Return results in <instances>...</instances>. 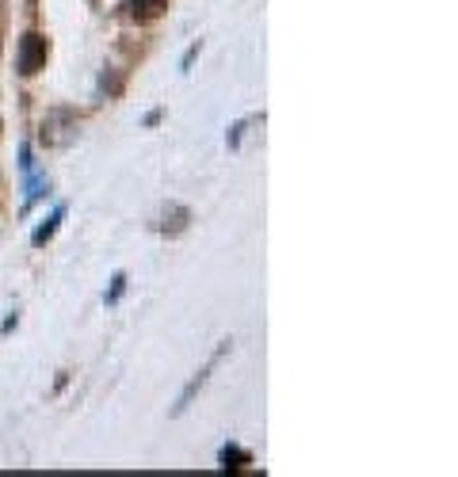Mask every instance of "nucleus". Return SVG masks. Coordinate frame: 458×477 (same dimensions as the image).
I'll return each mask as SVG.
<instances>
[{"label": "nucleus", "mask_w": 458, "mask_h": 477, "mask_svg": "<svg viewBox=\"0 0 458 477\" xmlns=\"http://www.w3.org/2000/svg\"><path fill=\"white\" fill-rule=\"evenodd\" d=\"M122 287H126V275H115V287H112V295H107V302H115L122 295Z\"/></svg>", "instance_id": "nucleus-7"}, {"label": "nucleus", "mask_w": 458, "mask_h": 477, "mask_svg": "<svg viewBox=\"0 0 458 477\" xmlns=\"http://www.w3.org/2000/svg\"><path fill=\"white\" fill-rule=\"evenodd\" d=\"M188 222H191V210H188V207H169V210L161 214V233L176 237V233L188 229Z\"/></svg>", "instance_id": "nucleus-2"}, {"label": "nucleus", "mask_w": 458, "mask_h": 477, "mask_svg": "<svg viewBox=\"0 0 458 477\" xmlns=\"http://www.w3.org/2000/svg\"><path fill=\"white\" fill-rule=\"evenodd\" d=\"M226 352H229V340H226L222 347H218V355H214V359H222ZM214 359H210V363H214ZM207 371H210V366H207ZM207 371H203V375H199V378L191 382V386H188V390H183V397H180V405H176V413H183V409H188V401H191V394H195L199 386H203V378H207Z\"/></svg>", "instance_id": "nucleus-3"}, {"label": "nucleus", "mask_w": 458, "mask_h": 477, "mask_svg": "<svg viewBox=\"0 0 458 477\" xmlns=\"http://www.w3.org/2000/svg\"><path fill=\"white\" fill-rule=\"evenodd\" d=\"M161 5H164V0H134V15H157L161 12Z\"/></svg>", "instance_id": "nucleus-5"}, {"label": "nucleus", "mask_w": 458, "mask_h": 477, "mask_svg": "<svg viewBox=\"0 0 458 477\" xmlns=\"http://www.w3.org/2000/svg\"><path fill=\"white\" fill-rule=\"evenodd\" d=\"M58 222H62V210L54 214V218H50L46 226H39V229H34V237H31V241H34V245H43V241H50V237H54V229H58Z\"/></svg>", "instance_id": "nucleus-4"}, {"label": "nucleus", "mask_w": 458, "mask_h": 477, "mask_svg": "<svg viewBox=\"0 0 458 477\" xmlns=\"http://www.w3.org/2000/svg\"><path fill=\"white\" fill-rule=\"evenodd\" d=\"M46 58H50V43L39 31H27L20 39V73L24 77H34V73L46 65Z\"/></svg>", "instance_id": "nucleus-1"}, {"label": "nucleus", "mask_w": 458, "mask_h": 477, "mask_svg": "<svg viewBox=\"0 0 458 477\" xmlns=\"http://www.w3.org/2000/svg\"><path fill=\"white\" fill-rule=\"evenodd\" d=\"M229 462H248V454L237 451V447H226V451H222V466H229Z\"/></svg>", "instance_id": "nucleus-6"}]
</instances>
